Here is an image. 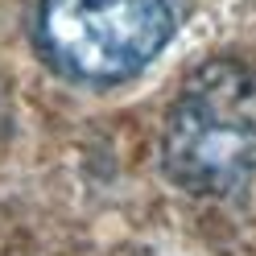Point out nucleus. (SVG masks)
Masks as SVG:
<instances>
[{"label":"nucleus","instance_id":"nucleus-1","mask_svg":"<svg viewBox=\"0 0 256 256\" xmlns=\"http://www.w3.org/2000/svg\"><path fill=\"white\" fill-rule=\"evenodd\" d=\"M162 170L190 194H236L256 178V70L211 58L182 83L162 132Z\"/></svg>","mask_w":256,"mask_h":256},{"label":"nucleus","instance_id":"nucleus-2","mask_svg":"<svg viewBox=\"0 0 256 256\" xmlns=\"http://www.w3.org/2000/svg\"><path fill=\"white\" fill-rule=\"evenodd\" d=\"M38 34L58 70L120 83L174 38V8L170 0H42Z\"/></svg>","mask_w":256,"mask_h":256}]
</instances>
